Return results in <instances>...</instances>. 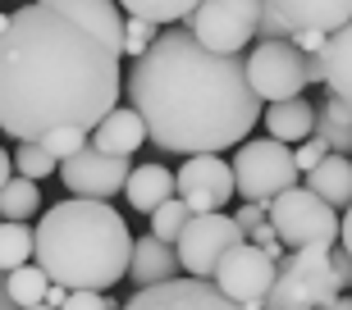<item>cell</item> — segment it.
<instances>
[{
    "label": "cell",
    "instance_id": "cell-15",
    "mask_svg": "<svg viewBox=\"0 0 352 310\" xmlns=\"http://www.w3.org/2000/svg\"><path fill=\"white\" fill-rule=\"evenodd\" d=\"M179 256H174L170 242H160V237H133V256H129V278L138 287H151V283H170L179 278Z\"/></svg>",
    "mask_w": 352,
    "mask_h": 310
},
{
    "label": "cell",
    "instance_id": "cell-4",
    "mask_svg": "<svg viewBox=\"0 0 352 310\" xmlns=\"http://www.w3.org/2000/svg\"><path fill=\"white\" fill-rule=\"evenodd\" d=\"M265 219H270L274 237L288 246V251H329L339 242V210L320 201L307 187H288L265 206Z\"/></svg>",
    "mask_w": 352,
    "mask_h": 310
},
{
    "label": "cell",
    "instance_id": "cell-21",
    "mask_svg": "<svg viewBox=\"0 0 352 310\" xmlns=\"http://www.w3.org/2000/svg\"><path fill=\"white\" fill-rule=\"evenodd\" d=\"M316 137L329 146V151H352V105L329 96L325 105H316Z\"/></svg>",
    "mask_w": 352,
    "mask_h": 310
},
{
    "label": "cell",
    "instance_id": "cell-19",
    "mask_svg": "<svg viewBox=\"0 0 352 310\" xmlns=\"http://www.w3.org/2000/svg\"><path fill=\"white\" fill-rule=\"evenodd\" d=\"M302 178H307V192H316L320 201H329L334 210L352 206V160H348V155L329 151L325 160H320L316 169H307Z\"/></svg>",
    "mask_w": 352,
    "mask_h": 310
},
{
    "label": "cell",
    "instance_id": "cell-10",
    "mask_svg": "<svg viewBox=\"0 0 352 310\" xmlns=\"http://www.w3.org/2000/svg\"><path fill=\"white\" fill-rule=\"evenodd\" d=\"M210 283L220 287L229 301H238V306H261L270 283H274V260L265 256L256 242L243 237L238 246H229V256H220Z\"/></svg>",
    "mask_w": 352,
    "mask_h": 310
},
{
    "label": "cell",
    "instance_id": "cell-13",
    "mask_svg": "<svg viewBox=\"0 0 352 310\" xmlns=\"http://www.w3.org/2000/svg\"><path fill=\"white\" fill-rule=\"evenodd\" d=\"M129 155H105L96 146H82L69 160H60V178L74 196H87V201H110L119 196V187L129 182Z\"/></svg>",
    "mask_w": 352,
    "mask_h": 310
},
{
    "label": "cell",
    "instance_id": "cell-40",
    "mask_svg": "<svg viewBox=\"0 0 352 310\" xmlns=\"http://www.w3.org/2000/svg\"><path fill=\"white\" fill-rule=\"evenodd\" d=\"M320 310H352V297H334L329 306H320Z\"/></svg>",
    "mask_w": 352,
    "mask_h": 310
},
{
    "label": "cell",
    "instance_id": "cell-11",
    "mask_svg": "<svg viewBox=\"0 0 352 310\" xmlns=\"http://www.w3.org/2000/svg\"><path fill=\"white\" fill-rule=\"evenodd\" d=\"M174 196L192 215H210V210H224L229 196H234V169L220 151H206V155H188L183 169L174 174Z\"/></svg>",
    "mask_w": 352,
    "mask_h": 310
},
{
    "label": "cell",
    "instance_id": "cell-37",
    "mask_svg": "<svg viewBox=\"0 0 352 310\" xmlns=\"http://www.w3.org/2000/svg\"><path fill=\"white\" fill-rule=\"evenodd\" d=\"M65 297H69V287H60V283H51V287H46V306H51V310H60V306H65Z\"/></svg>",
    "mask_w": 352,
    "mask_h": 310
},
{
    "label": "cell",
    "instance_id": "cell-12",
    "mask_svg": "<svg viewBox=\"0 0 352 310\" xmlns=\"http://www.w3.org/2000/svg\"><path fill=\"white\" fill-rule=\"evenodd\" d=\"M348 19H352V0H261L256 37H288L298 27L339 32Z\"/></svg>",
    "mask_w": 352,
    "mask_h": 310
},
{
    "label": "cell",
    "instance_id": "cell-39",
    "mask_svg": "<svg viewBox=\"0 0 352 310\" xmlns=\"http://www.w3.org/2000/svg\"><path fill=\"white\" fill-rule=\"evenodd\" d=\"M0 310H19V306L10 301V287H5V274H0Z\"/></svg>",
    "mask_w": 352,
    "mask_h": 310
},
{
    "label": "cell",
    "instance_id": "cell-3",
    "mask_svg": "<svg viewBox=\"0 0 352 310\" xmlns=\"http://www.w3.org/2000/svg\"><path fill=\"white\" fill-rule=\"evenodd\" d=\"M133 232L110 201L69 196L32 228V260L69 292H105L129 274Z\"/></svg>",
    "mask_w": 352,
    "mask_h": 310
},
{
    "label": "cell",
    "instance_id": "cell-34",
    "mask_svg": "<svg viewBox=\"0 0 352 310\" xmlns=\"http://www.w3.org/2000/svg\"><path fill=\"white\" fill-rule=\"evenodd\" d=\"M325 37H329V32H316V27H298V32H288V41H293L302 55H320Z\"/></svg>",
    "mask_w": 352,
    "mask_h": 310
},
{
    "label": "cell",
    "instance_id": "cell-17",
    "mask_svg": "<svg viewBox=\"0 0 352 310\" xmlns=\"http://www.w3.org/2000/svg\"><path fill=\"white\" fill-rule=\"evenodd\" d=\"M142 142H146V123H142V115H138L133 105H129V110H119V105H115V110L91 128V146L105 151V155H133Z\"/></svg>",
    "mask_w": 352,
    "mask_h": 310
},
{
    "label": "cell",
    "instance_id": "cell-27",
    "mask_svg": "<svg viewBox=\"0 0 352 310\" xmlns=\"http://www.w3.org/2000/svg\"><path fill=\"white\" fill-rule=\"evenodd\" d=\"M188 215L192 210L183 206L179 196H170V201H160L156 210H151V237H160V242H179V232H183V224H188Z\"/></svg>",
    "mask_w": 352,
    "mask_h": 310
},
{
    "label": "cell",
    "instance_id": "cell-20",
    "mask_svg": "<svg viewBox=\"0 0 352 310\" xmlns=\"http://www.w3.org/2000/svg\"><path fill=\"white\" fill-rule=\"evenodd\" d=\"M124 196H129V206H133V210L151 215L160 201H170V196H174V174H170L165 165H138V169H129Z\"/></svg>",
    "mask_w": 352,
    "mask_h": 310
},
{
    "label": "cell",
    "instance_id": "cell-35",
    "mask_svg": "<svg viewBox=\"0 0 352 310\" xmlns=\"http://www.w3.org/2000/svg\"><path fill=\"white\" fill-rule=\"evenodd\" d=\"M234 224L243 228V237H248V232L256 228V224H265V206H256V201H248V206H243V210L234 215Z\"/></svg>",
    "mask_w": 352,
    "mask_h": 310
},
{
    "label": "cell",
    "instance_id": "cell-26",
    "mask_svg": "<svg viewBox=\"0 0 352 310\" xmlns=\"http://www.w3.org/2000/svg\"><path fill=\"white\" fill-rule=\"evenodd\" d=\"M10 160H14V174H23V178H32V182L51 178L55 169H60V160H55V155L46 151L41 142H19Z\"/></svg>",
    "mask_w": 352,
    "mask_h": 310
},
{
    "label": "cell",
    "instance_id": "cell-8",
    "mask_svg": "<svg viewBox=\"0 0 352 310\" xmlns=\"http://www.w3.org/2000/svg\"><path fill=\"white\" fill-rule=\"evenodd\" d=\"M243 69H248V87L256 91L261 105L288 101V96L307 91V55L288 37H265L256 51L243 55Z\"/></svg>",
    "mask_w": 352,
    "mask_h": 310
},
{
    "label": "cell",
    "instance_id": "cell-33",
    "mask_svg": "<svg viewBox=\"0 0 352 310\" xmlns=\"http://www.w3.org/2000/svg\"><path fill=\"white\" fill-rule=\"evenodd\" d=\"M329 270H334V278H339V292H348V287H352V256L343 251L339 242L329 246Z\"/></svg>",
    "mask_w": 352,
    "mask_h": 310
},
{
    "label": "cell",
    "instance_id": "cell-25",
    "mask_svg": "<svg viewBox=\"0 0 352 310\" xmlns=\"http://www.w3.org/2000/svg\"><path fill=\"white\" fill-rule=\"evenodd\" d=\"M32 260V228L28 219H0V274Z\"/></svg>",
    "mask_w": 352,
    "mask_h": 310
},
{
    "label": "cell",
    "instance_id": "cell-28",
    "mask_svg": "<svg viewBox=\"0 0 352 310\" xmlns=\"http://www.w3.org/2000/svg\"><path fill=\"white\" fill-rule=\"evenodd\" d=\"M87 142H91V132H87V128H51L46 137H41V146H46L55 160H69V155L82 151Z\"/></svg>",
    "mask_w": 352,
    "mask_h": 310
},
{
    "label": "cell",
    "instance_id": "cell-6",
    "mask_svg": "<svg viewBox=\"0 0 352 310\" xmlns=\"http://www.w3.org/2000/svg\"><path fill=\"white\" fill-rule=\"evenodd\" d=\"M234 192L243 201H256V206H270L279 192L298 187V165H293V151L274 137H261V142H238L234 160Z\"/></svg>",
    "mask_w": 352,
    "mask_h": 310
},
{
    "label": "cell",
    "instance_id": "cell-32",
    "mask_svg": "<svg viewBox=\"0 0 352 310\" xmlns=\"http://www.w3.org/2000/svg\"><path fill=\"white\" fill-rule=\"evenodd\" d=\"M248 242H256V246H261V251H265V256H270V260H279V256H284V242L274 237L270 219H265V224H256V228L248 232Z\"/></svg>",
    "mask_w": 352,
    "mask_h": 310
},
{
    "label": "cell",
    "instance_id": "cell-22",
    "mask_svg": "<svg viewBox=\"0 0 352 310\" xmlns=\"http://www.w3.org/2000/svg\"><path fill=\"white\" fill-rule=\"evenodd\" d=\"M41 210V187L23 174H14L5 187H0V219H32Z\"/></svg>",
    "mask_w": 352,
    "mask_h": 310
},
{
    "label": "cell",
    "instance_id": "cell-38",
    "mask_svg": "<svg viewBox=\"0 0 352 310\" xmlns=\"http://www.w3.org/2000/svg\"><path fill=\"white\" fill-rule=\"evenodd\" d=\"M10 178H14V160H10V151L0 146V187H5Z\"/></svg>",
    "mask_w": 352,
    "mask_h": 310
},
{
    "label": "cell",
    "instance_id": "cell-41",
    "mask_svg": "<svg viewBox=\"0 0 352 310\" xmlns=\"http://www.w3.org/2000/svg\"><path fill=\"white\" fill-rule=\"evenodd\" d=\"M23 310H51V306H46V301H37V306H23Z\"/></svg>",
    "mask_w": 352,
    "mask_h": 310
},
{
    "label": "cell",
    "instance_id": "cell-5",
    "mask_svg": "<svg viewBox=\"0 0 352 310\" xmlns=\"http://www.w3.org/2000/svg\"><path fill=\"white\" fill-rule=\"evenodd\" d=\"M339 297V278L329 270V251H288L274 260V283L261 310H320Z\"/></svg>",
    "mask_w": 352,
    "mask_h": 310
},
{
    "label": "cell",
    "instance_id": "cell-29",
    "mask_svg": "<svg viewBox=\"0 0 352 310\" xmlns=\"http://www.w3.org/2000/svg\"><path fill=\"white\" fill-rule=\"evenodd\" d=\"M151 41H156V23H146V19H124V55L138 60Z\"/></svg>",
    "mask_w": 352,
    "mask_h": 310
},
{
    "label": "cell",
    "instance_id": "cell-36",
    "mask_svg": "<svg viewBox=\"0 0 352 310\" xmlns=\"http://www.w3.org/2000/svg\"><path fill=\"white\" fill-rule=\"evenodd\" d=\"M339 246L352 256V206H343V219H339Z\"/></svg>",
    "mask_w": 352,
    "mask_h": 310
},
{
    "label": "cell",
    "instance_id": "cell-9",
    "mask_svg": "<svg viewBox=\"0 0 352 310\" xmlns=\"http://www.w3.org/2000/svg\"><path fill=\"white\" fill-rule=\"evenodd\" d=\"M243 242V228L234 224V215L224 210H210V215H188L179 242H174V256H179V270L192 274V278H210L220 256H229V246Z\"/></svg>",
    "mask_w": 352,
    "mask_h": 310
},
{
    "label": "cell",
    "instance_id": "cell-30",
    "mask_svg": "<svg viewBox=\"0 0 352 310\" xmlns=\"http://www.w3.org/2000/svg\"><path fill=\"white\" fill-rule=\"evenodd\" d=\"M325 155H329V146L311 132V137H307V142H302L298 151H293V165H298V174H307V169H316L320 160H325Z\"/></svg>",
    "mask_w": 352,
    "mask_h": 310
},
{
    "label": "cell",
    "instance_id": "cell-2",
    "mask_svg": "<svg viewBox=\"0 0 352 310\" xmlns=\"http://www.w3.org/2000/svg\"><path fill=\"white\" fill-rule=\"evenodd\" d=\"M129 105L142 115L146 137L174 155H206L248 142L261 101L248 87L243 55H215L188 32H156L124 78Z\"/></svg>",
    "mask_w": 352,
    "mask_h": 310
},
{
    "label": "cell",
    "instance_id": "cell-31",
    "mask_svg": "<svg viewBox=\"0 0 352 310\" xmlns=\"http://www.w3.org/2000/svg\"><path fill=\"white\" fill-rule=\"evenodd\" d=\"M60 310H115V301L105 297V292H69Z\"/></svg>",
    "mask_w": 352,
    "mask_h": 310
},
{
    "label": "cell",
    "instance_id": "cell-18",
    "mask_svg": "<svg viewBox=\"0 0 352 310\" xmlns=\"http://www.w3.org/2000/svg\"><path fill=\"white\" fill-rule=\"evenodd\" d=\"M316 132V105L307 101V96H288V101H274L270 110H265V137H274V142H307Z\"/></svg>",
    "mask_w": 352,
    "mask_h": 310
},
{
    "label": "cell",
    "instance_id": "cell-42",
    "mask_svg": "<svg viewBox=\"0 0 352 310\" xmlns=\"http://www.w3.org/2000/svg\"><path fill=\"white\" fill-rule=\"evenodd\" d=\"M5 27H10V14H0V32H5Z\"/></svg>",
    "mask_w": 352,
    "mask_h": 310
},
{
    "label": "cell",
    "instance_id": "cell-1",
    "mask_svg": "<svg viewBox=\"0 0 352 310\" xmlns=\"http://www.w3.org/2000/svg\"><path fill=\"white\" fill-rule=\"evenodd\" d=\"M124 19L115 0H28L0 32V128L41 142L96 128L119 105Z\"/></svg>",
    "mask_w": 352,
    "mask_h": 310
},
{
    "label": "cell",
    "instance_id": "cell-7",
    "mask_svg": "<svg viewBox=\"0 0 352 310\" xmlns=\"http://www.w3.org/2000/svg\"><path fill=\"white\" fill-rule=\"evenodd\" d=\"M183 23L206 51L243 55L261 27V0H197V10Z\"/></svg>",
    "mask_w": 352,
    "mask_h": 310
},
{
    "label": "cell",
    "instance_id": "cell-24",
    "mask_svg": "<svg viewBox=\"0 0 352 310\" xmlns=\"http://www.w3.org/2000/svg\"><path fill=\"white\" fill-rule=\"evenodd\" d=\"M119 10L129 14V19H146V23H183L188 14L197 10V0H115Z\"/></svg>",
    "mask_w": 352,
    "mask_h": 310
},
{
    "label": "cell",
    "instance_id": "cell-16",
    "mask_svg": "<svg viewBox=\"0 0 352 310\" xmlns=\"http://www.w3.org/2000/svg\"><path fill=\"white\" fill-rule=\"evenodd\" d=\"M316 64H320V82L329 87V96H339V101L352 105V19L339 27V32L325 37Z\"/></svg>",
    "mask_w": 352,
    "mask_h": 310
},
{
    "label": "cell",
    "instance_id": "cell-14",
    "mask_svg": "<svg viewBox=\"0 0 352 310\" xmlns=\"http://www.w3.org/2000/svg\"><path fill=\"white\" fill-rule=\"evenodd\" d=\"M124 310H261V306H238L210 283V278H192L179 274L170 283H151L142 292H133L124 301Z\"/></svg>",
    "mask_w": 352,
    "mask_h": 310
},
{
    "label": "cell",
    "instance_id": "cell-23",
    "mask_svg": "<svg viewBox=\"0 0 352 310\" xmlns=\"http://www.w3.org/2000/svg\"><path fill=\"white\" fill-rule=\"evenodd\" d=\"M5 287H10V301L23 310V306H37V301H46V287H51V278H46V270H41L37 260H28V265H19V270L5 274Z\"/></svg>",
    "mask_w": 352,
    "mask_h": 310
}]
</instances>
